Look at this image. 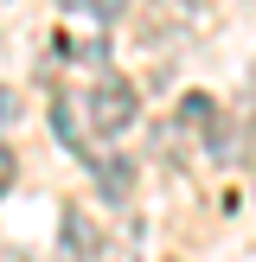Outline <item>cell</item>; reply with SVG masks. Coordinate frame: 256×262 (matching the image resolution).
I'll return each instance as SVG.
<instances>
[{
  "mask_svg": "<svg viewBox=\"0 0 256 262\" xmlns=\"http://www.w3.org/2000/svg\"><path fill=\"white\" fill-rule=\"evenodd\" d=\"M13 173H19V166H13V154H7V147H0V192H7V186H13Z\"/></svg>",
  "mask_w": 256,
  "mask_h": 262,
  "instance_id": "obj_8",
  "label": "cell"
},
{
  "mask_svg": "<svg viewBox=\"0 0 256 262\" xmlns=\"http://www.w3.org/2000/svg\"><path fill=\"white\" fill-rule=\"evenodd\" d=\"M211 115H218V109H211V96H186L173 122H179V128H211Z\"/></svg>",
  "mask_w": 256,
  "mask_h": 262,
  "instance_id": "obj_4",
  "label": "cell"
},
{
  "mask_svg": "<svg viewBox=\"0 0 256 262\" xmlns=\"http://www.w3.org/2000/svg\"><path fill=\"white\" fill-rule=\"evenodd\" d=\"M141 115V96L135 90L122 83V77H109V83H96L90 90V128H96V135H128V122H135Z\"/></svg>",
  "mask_w": 256,
  "mask_h": 262,
  "instance_id": "obj_1",
  "label": "cell"
},
{
  "mask_svg": "<svg viewBox=\"0 0 256 262\" xmlns=\"http://www.w3.org/2000/svg\"><path fill=\"white\" fill-rule=\"evenodd\" d=\"M58 250L71 256V262H90V256H96V224H90L83 211H64V237H58Z\"/></svg>",
  "mask_w": 256,
  "mask_h": 262,
  "instance_id": "obj_2",
  "label": "cell"
},
{
  "mask_svg": "<svg viewBox=\"0 0 256 262\" xmlns=\"http://www.w3.org/2000/svg\"><path fill=\"white\" fill-rule=\"evenodd\" d=\"M13 109H19V96H13V90H0V128L13 122Z\"/></svg>",
  "mask_w": 256,
  "mask_h": 262,
  "instance_id": "obj_7",
  "label": "cell"
},
{
  "mask_svg": "<svg viewBox=\"0 0 256 262\" xmlns=\"http://www.w3.org/2000/svg\"><path fill=\"white\" fill-rule=\"evenodd\" d=\"M128 186H135V166H128V160H115V154H109V160H96V192H102V199L122 205Z\"/></svg>",
  "mask_w": 256,
  "mask_h": 262,
  "instance_id": "obj_3",
  "label": "cell"
},
{
  "mask_svg": "<svg viewBox=\"0 0 256 262\" xmlns=\"http://www.w3.org/2000/svg\"><path fill=\"white\" fill-rule=\"evenodd\" d=\"M64 7H83V13H96V19H122L128 0H64Z\"/></svg>",
  "mask_w": 256,
  "mask_h": 262,
  "instance_id": "obj_6",
  "label": "cell"
},
{
  "mask_svg": "<svg viewBox=\"0 0 256 262\" xmlns=\"http://www.w3.org/2000/svg\"><path fill=\"white\" fill-rule=\"evenodd\" d=\"M51 128H58V141H64V147H77V154H83V135H77V122H71V109H64V102L51 109Z\"/></svg>",
  "mask_w": 256,
  "mask_h": 262,
  "instance_id": "obj_5",
  "label": "cell"
}]
</instances>
